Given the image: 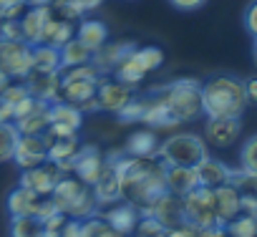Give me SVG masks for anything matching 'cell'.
Wrapping results in <instances>:
<instances>
[{"label":"cell","mask_w":257,"mask_h":237,"mask_svg":"<svg viewBox=\"0 0 257 237\" xmlns=\"http://www.w3.org/2000/svg\"><path fill=\"white\" fill-rule=\"evenodd\" d=\"M247 106L242 78L219 73L202 83V113L207 118H242Z\"/></svg>","instance_id":"1"},{"label":"cell","mask_w":257,"mask_h":237,"mask_svg":"<svg viewBox=\"0 0 257 237\" xmlns=\"http://www.w3.org/2000/svg\"><path fill=\"white\" fill-rule=\"evenodd\" d=\"M154 96L167 106L169 116L177 124L194 122L202 116V81L197 78H177L167 86H159Z\"/></svg>","instance_id":"2"},{"label":"cell","mask_w":257,"mask_h":237,"mask_svg":"<svg viewBox=\"0 0 257 237\" xmlns=\"http://www.w3.org/2000/svg\"><path fill=\"white\" fill-rule=\"evenodd\" d=\"M98 81H101V73L93 63L63 68L61 71V101L73 103L81 113L98 111V106H96Z\"/></svg>","instance_id":"3"},{"label":"cell","mask_w":257,"mask_h":237,"mask_svg":"<svg viewBox=\"0 0 257 237\" xmlns=\"http://www.w3.org/2000/svg\"><path fill=\"white\" fill-rule=\"evenodd\" d=\"M51 199L58 207V212H63L71 219H88L98 209L93 189L88 184H83L78 177H71V174H66L56 184V189L51 192Z\"/></svg>","instance_id":"4"},{"label":"cell","mask_w":257,"mask_h":237,"mask_svg":"<svg viewBox=\"0 0 257 237\" xmlns=\"http://www.w3.org/2000/svg\"><path fill=\"white\" fill-rule=\"evenodd\" d=\"M204 157H207V142L192 132L172 134L157 149V159L164 167H197Z\"/></svg>","instance_id":"5"},{"label":"cell","mask_w":257,"mask_h":237,"mask_svg":"<svg viewBox=\"0 0 257 237\" xmlns=\"http://www.w3.org/2000/svg\"><path fill=\"white\" fill-rule=\"evenodd\" d=\"M51 103L38 101L33 96L23 98L16 106V118L13 127L18 129V134H28V137H43L51 127Z\"/></svg>","instance_id":"6"},{"label":"cell","mask_w":257,"mask_h":237,"mask_svg":"<svg viewBox=\"0 0 257 237\" xmlns=\"http://www.w3.org/2000/svg\"><path fill=\"white\" fill-rule=\"evenodd\" d=\"M182 219L187 224H192L194 229L209 227V224H219L217 222V212H214V194L207 187H197L192 192H187L182 197Z\"/></svg>","instance_id":"7"},{"label":"cell","mask_w":257,"mask_h":237,"mask_svg":"<svg viewBox=\"0 0 257 237\" xmlns=\"http://www.w3.org/2000/svg\"><path fill=\"white\" fill-rule=\"evenodd\" d=\"M33 68V46L0 36V71L8 78H26Z\"/></svg>","instance_id":"8"},{"label":"cell","mask_w":257,"mask_h":237,"mask_svg":"<svg viewBox=\"0 0 257 237\" xmlns=\"http://www.w3.org/2000/svg\"><path fill=\"white\" fill-rule=\"evenodd\" d=\"M46 149H48V162H53L63 174H73V157L78 154V134H61V132H46L43 134Z\"/></svg>","instance_id":"9"},{"label":"cell","mask_w":257,"mask_h":237,"mask_svg":"<svg viewBox=\"0 0 257 237\" xmlns=\"http://www.w3.org/2000/svg\"><path fill=\"white\" fill-rule=\"evenodd\" d=\"M132 98H134V88L121 83V81H116L113 76L98 81V88H96V106H98V111L118 113Z\"/></svg>","instance_id":"10"},{"label":"cell","mask_w":257,"mask_h":237,"mask_svg":"<svg viewBox=\"0 0 257 237\" xmlns=\"http://www.w3.org/2000/svg\"><path fill=\"white\" fill-rule=\"evenodd\" d=\"M66 174L53 164V162H43L33 169H23L21 174V187L33 189L38 197H51V192L56 189V184L63 179Z\"/></svg>","instance_id":"11"},{"label":"cell","mask_w":257,"mask_h":237,"mask_svg":"<svg viewBox=\"0 0 257 237\" xmlns=\"http://www.w3.org/2000/svg\"><path fill=\"white\" fill-rule=\"evenodd\" d=\"M26 88L38 101H46V103L61 101V71L31 68V73L26 76Z\"/></svg>","instance_id":"12"},{"label":"cell","mask_w":257,"mask_h":237,"mask_svg":"<svg viewBox=\"0 0 257 237\" xmlns=\"http://www.w3.org/2000/svg\"><path fill=\"white\" fill-rule=\"evenodd\" d=\"M239 134H242L239 118H207L204 124V142L217 149L232 147L239 139Z\"/></svg>","instance_id":"13"},{"label":"cell","mask_w":257,"mask_h":237,"mask_svg":"<svg viewBox=\"0 0 257 237\" xmlns=\"http://www.w3.org/2000/svg\"><path fill=\"white\" fill-rule=\"evenodd\" d=\"M91 189H93V197H96L98 204H116L118 199H123L121 177H118V169L111 162V157L106 159V167H103V172L98 174V179Z\"/></svg>","instance_id":"14"},{"label":"cell","mask_w":257,"mask_h":237,"mask_svg":"<svg viewBox=\"0 0 257 237\" xmlns=\"http://www.w3.org/2000/svg\"><path fill=\"white\" fill-rule=\"evenodd\" d=\"M13 162L21 169H33V167L48 162V149H46L43 137L21 134L18 137V144H16V152H13Z\"/></svg>","instance_id":"15"},{"label":"cell","mask_w":257,"mask_h":237,"mask_svg":"<svg viewBox=\"0 0 257 237\" xmlns=\"http://www.w3.org/2000/svg\"><path fill=\"white\" fill-rule=\"evenodd\" d=\"M103 167H106V159H103V154L96 147H81L78 154L73 157V174L88 187L96 184V179L103 172Z\"/></svg>","instance_id":"16"},{"label":"cell","mask_w":257,"mask_h":237,"mask_svg":"<svg viewBox=\"0 0 257 237\" xmlns=\"http://www.w3.org/2000/svg\"><path fill=\"white\" fill-rule=\"evenodd\" d=\"M142 214H152V217H157L164 227H174V224L184 222V219H182V197H177V194H172V192H162L157 199H152V202L142 209Z\"/></svg>","instance_id":"17"},{"label":"cell","mask_w":257,"mask_h":237,"mask_svg":"<svg viewBox=\"0 0 257 237\" xmlns=\"http://www.w3.org/2000/svg\"><path fill=\"white\" fill-rule=\"evenodd\" d=\"M51 132H61V134H78L81 124H83V113L66 101H53L51 103Z\"/></svg>","instance_id":"18"},{"label":"cell","mask_w":257,"mask_h":237,"mask_svg":"<svg viewBox=\"0 0 257 237\" xmlns=\"http://www.w3.org/2000/svg\"><path fill=\"white\" fill-rule=\"evenodd\" d=\"M197 169V179H199V187H207V189H217L222 184H229V177H232V169L219 162V159H212L209 154L194 167Z\"/></svg>","instance_id":"19"},{"label":"cell","mask_w":257,"mask_h":237,"mask_svg":"<svg viewBox=\"0 0 257 237\" xmlns=\"http://www.w3.org/2000/svg\"><path fill=\"white\" fill-rule=\"evenodd\" d=\"M103 217H106V222H108L116 232H121V234L126 237V234H132V232L137 229V222H139L142 212H139V207L132 204V202H116Z\"/></svg>","instance_id":"20"},{"label":"cell","mask_w":257,"mask_h":237,"mask_svg":"<svg viewBox=\"0 0 257 237\" xmlns=\"http://www.w3.org/2000/svg\"><path fill=\"white\" fill-rule=\"evenodd\" d=\"M164 184H167V192L184 197L187 192L199 187L197 169L194 167H164Z\"/></svg>","instance_id":"21"},{"label":"cell","mask_w":257,"mask_h":237,"mask_svg":"<svg viewBox=\"0 0 257 237\" xmlns=\"http://www.w3.org/2000/svg\"><path fill=\"white\" fill-rule=\"evenodd\" d=\"M41 199L33 189L28 187H16L8 192V199H6V207H8V214L11 217H21V214H38V207H41Z\"/></svg>","instance_id":"22"},{"label":"cell","mask_w":257,"mask_h":237,"mask_svg":"<svg viewBox=\"0 0 257 237\" xmlns=\"http://www.w3.org/2000/svg\"><path fill=\"white\" fill-rule=\"evenodd\" d=\"M212 194H214V212H217L219 224H227L229 219L239 214V192L232 184H222L212 189Z\"/></svg>","instance_id":"23"},{"label":"cell","mask_w":257,"mask_h":237,"mask_svg":"<svg viewBox=\"0 0 257 237\" xmlns=\"http://www.w3.org/2000/svg\"><path fill=\"white\" fill-rule=\"evenodd\" d=\"M134 48V43L132 41H121V43H103L93 56H91V63L98 68V73H111L113 68H116V63Z\"/></svg>","instance_id":"24"},{"label":"cell","mask_w":257,"mask_h":237,"mask_svg":"<svg viewBox=\"0 0 257 237\" xmlns=\"http://www.w3.org/2000/svg\"><path fill=\"white\" fill-rule=\"evenodd\" d=\"M18 21H21L23 41L28 46H38L41 36H43V28H46V21H48V8H28Z\"/></svg>","instance_id":"25"},{"label":"cell","mask_w":257,"mask_h":237,"mask_svg":"<svg viewBox=\"0 0 257 237\" xmlns=\"http://www.w3.org/2000/svg\"><path fill=\"white\" fill-rule=\"evenodd\" d=\"M73 36H76V26H73V23L61 21V18H56V16L48 13V21H46V28H43V36H41V43H43V46L61 48V46L68 43Z\"/></svg>","instance_id":"26"},{"label":"cell","mask_w":257,"mask_h":237,"mask_svg":"<svg viewBox=\"0 0 257 237\" xmlns=\"http://www.w3.org/2000/svg\"><path fill=\"white\" fill-rule=\"evenodd\" d=\"M76 38H78L91 53H96V51L108 41V28H106L101 21H96V18H86V21L78 23Z\"/></svg>","instance_id":"27"},{"label":"cell","mask_w":257,"mask_h":237,"mask_svg":"<svg viewBox=\"0 0 257 237\" xmlns=\"http://www.w3.org/2000/svg\"><path fill=\"white\" fill-rule=\"evenodd\" d=\"M157 149H159V139H157L154 129H142V132L132 134L128 142H126V154L128 157L152 159V157H157Z\"/></svg>","instance_id":"28"},{"label":"cell","mask_w":257,"mask_h":237,"mask_svg":"<svg viewBox=\"0 0 257 237\" xmlns=\"http://www.w3.org/2000/svg\"><path fill=\"white\" fill-rule=\"evenodd\" d=\"M137 48V46H134ZM134 48L132 51H128L118 63H116V68L111 71V76L116 78V81H121V83H126V86H139L144 78H147V71L137 63V58H134Z\"/></svg>","instance_id":"29"},{"label":"cell","mask_w":257,"mask_h":237,"mask_svg":"<svg viewBox=\"0 0 257 237\" xmlns=\"http://www.w3.org/2000/svg\"><path fill=\"white\" fill-rule=\"evenodd\" d=\"M58 53H61V71L63 68H73V66H83V63H91V51L73 36L68 43H63L61 48H58Z\"/></svg>","instance_id":"30"},{"label":"cell","mask_w":257,"mask_h":237,"mask_svg":"<svg viewBox=\"0 0 257 237\" xmlns=\"http://www.w3.org/2000/svg\"><path fill=\"white\" fill-rule=\"evenodd\" d=\"M11 237H43V222L33 214L11 217Z\"/></svg>","instance_id":"31"},{"label":"cell","mask_w":257,"mask_h":237,"mask_svg":"<svg viewBox=\"0 0 257 237\" xmlns=\"http://www.w3.org/2000/svg\"><path fill=\"white\" fill-rule=\"evenodd\" d=\"M33 68L38 71H61V53L51 46H33Z\"/></svg>","instance_id":"32"},{"label":"cell","mask_w":257,"mask_h":237,"mask_svg":"<svg viewBox=\"0 0 257 237\" xmlns=\"http://www.w3.org/2000/svg\"><path fill=\"white\" fill-rule=\"evenodd\" d=\"M81 237H123L121 232H116L106 217H88V219H81Z\"/></svg>","instance_id":"33"},{"label":"cell","mask_w":257,"mask_h":237,"mask_svg":"<svg viewBox=\"0 0 257 237\" xmlns=\"http://www.w3.org/2000/svg\"><path fill=\"white\" fill-rule=\"evenodd\" d=\"M224 227H227L229 237H257V217H252V214H242L239 212Z\"/></svg>","instance_id":"34"},{"label":"cell","mask_w":257,"mask_h":237,"mask_svg":"<svg viewBox=\"0 0 257 237\" xmlns=\"http://www.w3.org/2000/svg\"><path fill=\"white\" fill-rule=\"evenodd\" d=\"M229 184H232L242 197H249V199L257 202V174H249V172H242V169H232Z\"/></svg>","instance_id":"35"},{"label":"cell","mask_w":257,"mask_h":237,"mask_svg":"<svg viewBox=\"0 0 257 237\" xmlns=\"http://www.w3.org/2000/svg\"><path fill=\"white\" fill-rule=\"evenodd\" d=\"M147 108H149V96H134L132 101H128L116 116L121 118L123 124H134V122H142L144 118V113H147Z\"/></svg>","instance_id":"36"},{"label":"cell","mask_w":257,"mask_h":237,"mask_svg":"<svg viewBox=\"0 0 257 237\" xmlns=\"http://www.w3.org/2000/svg\"><path fill=\"white\" fill-rule=\"evenodd\" d=\"M134 58H137V63H139L147 73L157 71V68L164 63V53H162L157 46H142V48H134Z\"/></svg>","instance_id":"37"},{"label":"cell","mask_w":257,"mask_h":237,"mask_svg":"<svg viewBox=\"0 0 257 237\" xmlns=\"http://www.w3.org/2000/svg\"><path fill=\"white\" fill-rule=\"evenodd\" d=\"M18 129L13 124H0V162H13V152L18 144Z\"/></svg>","instance_id":"38"},{"label":"cell","mask_w":257,"mask_h":237,"mask_svg":"<svg viewBox=\"0 0 257 237\" xmlns=\"http://www.w3.org/2000/svg\"><path fill=\"white\" fill-rule=\"evenodd\" d=\"M239 169L249 172V174H257V134L249 137L242 144V149H239Z\"/></svg>","instance_id":"39"},{"label":"cell","mask_w":257,"mask_h":237,"mask_svg":"<svg viewBox=\"0 0 257 237\" xmlns=\"http://www.w3.org/2000/svg\"><path fill=\"white\" fill-rule=\"evenodd\" d=\"M167 229L169 227H164L157 217H152V214H142L139 217V222H137V237H164L167 234Z\"/></svg>","instance_id":"40"},{"label":"cell","mask_w":257,"mask_h":237,"mask_svg":"<svg viewBox=\"0 0 257 237\" xmlns=\"http://www.w3.org/2000/svg\"><path fill=\"white\" fill-rule=\"evenodd\" d=\"M28 11L26 0H0V21H18Z\"/></svg>","instance_id":"41"},{"label":"cell","mask_w":257,"mask_h":237,"mask_svg":"<svg viewBox=\"0 0 257 237\" xmlns=\"http://www.w3.org/2000/svg\"><path fill=\"white\" fill-rule=\"evenodd\" d=\"M31 93H28V88H26V83H8L6 86V91L0 93V103H8V106H18L23 98H28Z\"/></svg>","instance_id":"42"},{"label":"cell","mask_w":257,"mask_h":237,"mask_svg":"<svg viewBox=\"0 0 257 237\" xmlns=\"http://www.w3.org/2000/svg\"><path fill=\"white\" fill-rule=\"evenodd\" d=\"M0 36L11 38V41H23L21 21H0Z\"/></svg>","instance_id":"43"},{"label":"cell","mask_w":257,"mask_h":237,"mask_svg":"<svg viewBox=\"0 0 257 237\" xmlns=\"http://www.w3.org/2000/svg\"><path fill=\"white\" fill-rule=\"evenodd\" d=\"M244 28H247V33L252 36V38H257V0H252V3L247 6V11H244Z\"/></svg>","instance_id":"44"},{"label":"cell","mask_w":257,"mask_h":237,"mask_svg":"<svg viewBox=\"0 0 257 237\" xmlns=\"http://www.w3.org/2000/svg\"><path fill=\"white\" fill-rule=\"evenodd\" d=\"M164 237H197V229L192 224H187V222H179V224L169 227Z\"/></svg>","instance_id":"45"},{"label":"cell","mask_w":257,"mask_h":237,"mask_svg":"<svg viewBox=\"0 0 257 237\" xmlns=\"http://www.w3.org/2000/svg\"><path fill=\"white\" fill-rule=\"evenodd\" d=\"M61 237H81V219H66L61 227Z\"/></svg>","instance_id":"46"},{"label":"cell","mask_w":257,"mask_h":237,"mask_svg":"<svg viewBox=\"0 0 257 237\" xmlns=\"http://www.w3.org/2000/svg\"><path fill=\"white\" fill-rule=\"evenodd\" d=\"M197 237H229V234H227L224 224H209V227L197 229Z\"/></svg>","instance_id":"47"},{"label":"cell","mask_w":257,"mask_h":237,"mask_svg":"<svg viewBox=\"0 0 257 237\" xmlns=\"http://www.w3.org/2000/svg\"><path fill=\"white\" fill-rule=\"evenodd\" d=\"M244 81V96H247V103L257 106V76L252 78H242Z\"/></svg>","instance_id":"48"},{"label":"cell","mask_w":257,"mask_h":237,"mask_svg":"<svg viewBox=\"0 0 257 237\" xmlns=\"http://www.w3.org/2000/svg\"><path fill=\"white\" fill-rule=\"evenodd\" d=\"M71 3L76 6V11L81 13V16H86V13H93L103 0H71Z\"/></svg>","instance_id":"49"},{"label":"cell","mask_w":257,"mask_h":237,"mask_svg":"<svg viewBox=\"0 0 257 237\" xmlns=\"http://www.w3.org/2000/svg\"><path fill=\"white\" fill-rule=\"evenodd\" d=\"M169 3L174 8H179V11H197V8H202L207 3V0H169Z\"/></svg>","instance_id":"50"},{"label":"cell","mask_w":257,"mask_h":237,"mask_svg":"<svg viewBox=\"0 0 257 237\" xmlns=\"http://www.w3.org/2000/svg\"><path fill=\"white\" fill-rule=\"evenodd\" d=\"M16 118V108L8 103H0V124H13Z\"/></svg>","instance_id":"51"},{"label":"cell","mask_w":257,"mask_h":237,"mask_svg":"<svg viewBox=\"0 0 257 237\" xmlns=\"http://www.w3.org/2000/svg\"><path fill=\"white\" fill-rule=\"evenodd\" d=\"M28 3V8H48L53 0H26Z\"/></svg>","instance_id":"52"},{"label":"cell","mask_w":257,"mask_h":237,"mask_svg":"<svg viewBox=\"0 0 257 237\" xmlns=\"http://www.w3.org/2000/svg\"><path fill=\"white\" fill-rule=\"evenodd\" d=\"M8 83H11V78H8V76H6L3 71H0V93L6 91V86H8Z\"/></svg>","instance_id":"53"},{"label":"cell","mask_w":257,"mask_h":237,"mask_svg":"<svg viewBox=\"0 0 257 237\" xmlns=\"http://www.w3.org/2000/svg\"><path fill=\"white\" fill-rule=\"evenodd\" d=\"M252 61H254V68H257V38H254V43H252Z\"/></svg>","instance_id":"54"}]
</instances>
